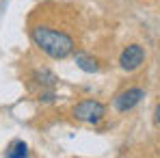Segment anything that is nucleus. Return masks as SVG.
<instances>
[{
  "instance_id": "1",
  "label": "nucleus",
  "mask_w": 160,
  "mask_h": 158,
  "mask_svg": "<svg viewBox=\"0 0 160 158\" xmlns=\"http://www.w3.org/2000/svg\"><path fill=\"white\" fill-rule=\"evenodd\" d=\"M30 39L41 52H46L50 59H56V61L67 59L76 48V41L69 33L43 26V24H37L30 28Z\"/></svg>"
},
{
  "instance_id": "2",
  "label": "nucleus",
  "mask_w": 160,
  "mask_h": 158,
  "mask_svg": "<svg viewBox=\"0 0 160 158\" xmlns=\"http://www.w3.org/2000/svg\"><path fill=\"white\" fill-rule=\"evenodd\" d=\"M106 115V106L98 100H82L74 106V117L78 121H87V124H98L102 121Z\"/></svg>"
},
{
  "instance_id": "3",
  "label": "nucleus",
  "mask_w": 160,
  "mask_h": 158,
  "mask_svg": "<svg viewBox=\"0 0 160 158\" xmlns=\"http://www.w3.org/2000/svg\"><path fill=\"white\" fill-rule=\"evenodd\" d=\"M143 98H145V89H143V87H128V89H123L121 93H117V98H115V108H117L119 113H128V110H132Z\"/></svg>"
},
{
  "instance_id": "4",
  "label": "nucleus",
  "mask_w": 160,
  "mask_h": 158,
  "mask_svg": "<svg viewBox=\"0 0 160 158\" xmlns=\"http://www.w3.org/2000/svg\"><path fill=\"white\" fill-rule=\"evenodd\" d=\"M143 61H145V50H143V46H138V43H130L121 56H119V65L126 69V72H134V69H138L141 65H143Z\"/></svg>"
},
{
  "instance_id": "5",
  "label": "nucleus",
  "mask_w": 160,
  "mask_h": 158,
  "mask_svg": "<svg viewBox=\"0 0 160 158\" xmlns=\"http://www.w3.org/2000/svg\"><path fill=\"white\" fill-rule=\"evenodd\" d=\"M30 80L35 82V84H39L41 89H54L56 84H58V78H56V74L50 72L48 67H41V69H35L32 72V76Z\"/></svg>"
},
{
  "instance_id": "6",
  "label": "nucleus",
  "mask_w": 160,
  "mask_h": 158,
  "mask_svg": "<svg viewBox=\"0 0 160 158\" xmlns=\"http://www.w3.org/2000/svg\"><path fill=\"white\" fill-rule=\"evenodd\" d=\"M76 65H78L82 72H87V74H93V72L100 69L98 59H93V56H89V54H82V52L76 54Z\"/></svg>"
},
{
  "instance_id": "7",
  "label": "nucleus",
  "mask_w": 160,
  "mask_h": 158,
  "mask_svg": "<svg viewBox=\"0 0 160 158\" xmlns=\"http://www.w3.org/2000/svg\"><path fill=\"white\" fill-rule=\"evenodd\" d=\"M4 156L7 158H24L28 156V147L24 141H13L11 145H9V150L4 152Z\"/></svg>"
},
{
  "instance_id": "8",
  "label": "nucleus",
  "mask_w": 160,
  "mask_h": 158,
  "mask_svg": "<svg viewBox=\"0 0 160 158\" xmlns=\"http://www.w3.org/2000/svg\"><path fill=\"white\" fill-rule=\"evenodd\" d=\"M154 115H156V121L160 124V102H158V106H156V113H154Z\"/></svg>"
}]
</instances>
